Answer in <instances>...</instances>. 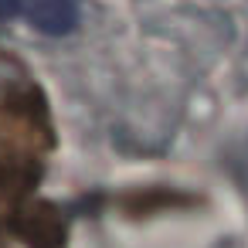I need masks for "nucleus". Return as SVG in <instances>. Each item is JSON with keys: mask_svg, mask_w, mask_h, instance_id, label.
<instances>
[{"mask_svg": "<svg viewBox=\"0 0 248 248\" xmlns=\"http://www.w3.org/2000/svg\"><path fill=\"white\" fill-rule=\"evenodd\" d=\"M0 21H24L41 34L62 38L78 21V0H0Z\"/></svg>", "mask_w": 248, "mask_h": 248, "instance_id": "f03ea898", "label": "nucleus"}, {"mask_svg": "<svg viewBox=\"0 0 248 248\" xmlns=\"http://www.w3.org/2000/svg\"><path fill=\"white\" fill-rule=\"evenodd\" d=\"M51 126L34 89L0 85V190H31L45 170Z\"/></svg>", "mask_w": 248, "mask_h": 248, "instance_id": "f257e3e1", "label": "nucleus"}]
</instances>
